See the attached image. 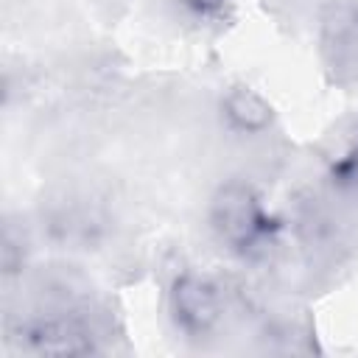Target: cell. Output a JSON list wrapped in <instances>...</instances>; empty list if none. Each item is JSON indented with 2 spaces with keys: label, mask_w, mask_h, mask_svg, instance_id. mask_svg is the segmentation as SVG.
<instances>
[{
  "label": "cell",
  "mask_w": 358,
  "mask_h": 358,
  "mask_svg": "<svg viewBox=\"0 0 358 358\" xmlns=\"http://www.w3.org/2000/svg\"><path fill=\"white\" fill-rule=\"evenodd\" d=\"M210 229L229 252L257 257L268 249L277 221L249 182H224L210 199Z\"/></svg>",
  "instance_id": "cell-1"
},
{
  "label": "cell",
  "mask_w": 358,
  "mask_h": 358,
  "mask_svg": "<svg viewBox=\"0 0 358 358\" xmlns=\"http://www.w3.org/2000/svg\"><path fill=\"white\" fill-rule=\"evenodd\" d=\"M168 313L179 333H185L187 338H204L221 324L224 299L213 280L187 271L171 282Z\"/></svg>",
  "instance_id": "cell-2"
},
{
  "label": "cell",
  "mask_w": 358,
  "mask_h": 358,
  "mask_svg": "<svg viewBox=\"0 0 358 358\" xmlns=\"http://www.w3.org/2000/svg\"><path fill=\"white\" fill-rule=\"evenodd\" d=\"M14 341L31 355H90L98 352L95 336L76 319L36 316L20 324Z\"/></svg>",
  "instance_id": "cell-3"
},
{
  "label": "cell",
  "mask_w": 358,
  "mask_h": 358,
  "mask_svg": "<svg viewBox=\"0 0 358 358\" xmlns=\"http://www.w3.org/2000/svg\"><path fill=\"white\" fill-rule=\"evenodd\" d=\"M224 117L229 123V129H235L238 134H263L266 129H271L274 123V109L271 103L252 87H229L224 101H221Z\"/></svg>",
  "instance_id": "cell-4"
},
{
  "label": "cell",
  "mask_w": 358,
  "mask_h": 358,
  "mask_svg": "<svg viewBox=\"0 0 358 358\" xmlns=\"http://www.w3.org/2000/svg\"><path fill=\"white\" fill-rule=\"evenodd\" d=\"M324 168L327 179L338 190L358 193V126L333 140V145L324 154Z\"/></svg>",
  "instance_id": "cell-5"
},
{
  "label": "cell",
  "mask_w": 358,
  "mask_h": 358,
  "mask_svg": "<svg viewBox=\"0 0 358 358\" xmlns=\"http://www.w3.org/2000/svg\"><path fill=\"white\" fill-rule=\"evenodd\" d=\"M327 50L344 70H358V8H341L327 20Z\"/></svg>",
  "instance_id": "cell-6"
},
{
  "label": "cell",
  "mask_w": 358,
  "mask_h": 358,
  "mask_svg": "<svg viewBox=\"0 0 358 358\" xmlns=\"http://www.w3.org/2000/svg\"><path fill=\"white\" fill-rule=\"evenodd\" d=\"M187 14L199 17V20H215L224 14V8L229 6V0H176Z\"/></svg>",
  "instance_id": "cell-7"
}]
</instances>
